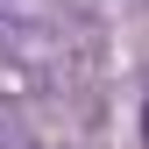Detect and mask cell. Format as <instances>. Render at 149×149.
<instances>
[{"label": "cell", "instance_id": "6da1fadb", "mask_svg": "<svg viewBox=\"0 0 149 149\" xmlns=\"http://www.w3.org/2000/svg\"><path fill=\"white\" fill-rule=\"evenodd\" d=\"M142 135H149V107H142Z\"/></svg>", "mask_w": 149, "mask_h": 149}]
</instances>
